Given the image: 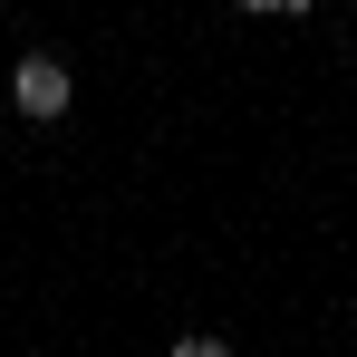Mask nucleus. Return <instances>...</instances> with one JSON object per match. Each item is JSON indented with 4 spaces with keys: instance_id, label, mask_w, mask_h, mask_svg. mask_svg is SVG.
I'll list each match as a JSON object with an SVG mask.
<instances>
[{
    "instance_id": "nucleus-1",
    "label": "nucleus",
    "mask_w": 357,
    "mask_h": 357,
    "mask_svg": "<svg viewBox=\"0 0 357 357\" xmlns=\"http://www.w3.org/2000/svg\"><path fill=\"white\" fill-rule=\"evenodd\" d=\"M10 107H20V116H59L68 107V68L59 59H20L10 68Z\"/></svg>"
},
{
    "instance_id": "nucleus-2",
    "label": "nucleus",
    "mask_w": 357,
    "mask_h": 357,
    "mask_svg": "<svg viewBox=\"0 0 357 357\" xmlns=\"http://www.w3.org/2000/svg\"><path fill=\"white\" fill-rule=\"evenodd\" d=\"M174 357H232L222 338H174Z\"/></svg>"
}]
</instances>
